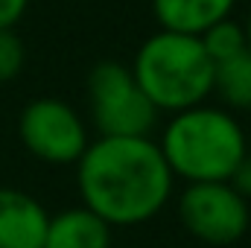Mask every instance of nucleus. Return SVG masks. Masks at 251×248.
Returning a JSON list of instances; mask_svg holds the SVG:
<instances>
[{"mask_svg":"<svg viewBox=\"0 0 251 248\" xmlns=\"http://www.w3.org/2000/svg\"><path fill=\"white\" fill-rule=\"evenodd\" d=\"M173 181L152 137H100L76 161L82 204L111 228L155 219L173 198Z\"/></svg>","mask_w":251,"mask_h":248,"instance_id":"1","label":"nucleus"},{"mask_svg":"<svg viewBox=\"0 0 251 248\" xmlns=\"http://www.w3.org/2000/svg\"><path fill=\"white\" fill-rule=\"evenodd\" d=\"M155 143L173 178L184 184L228 181L246 161V128L237 114L207 102L170 114Z\"/></svg>","mask_w":251,"mask_h":248,"instance_id":"2","label":"nucleus"},{"mask_svg":"<svg viewBox=\"0 0 251 248\" xmlns=\"http://www.w3.org/2000/svg\"><path fill=\"white\" fill-rule=\"evenodd\" d=\"M128 70L149 102L167 114L201 105L213 94L216 64L204 53L199 35L158 29L140 44Z\"/></svg>","mask_w":251,"mask_h":248,"instance_id":"3","label":"nucleus"},{"mask_svg":"<svg viewBox=\"0 0 251 248\" xmlns=\"http://www.w3.org/2000/svg\"><path fill=\"white\" fill-rule=\"evenodd\" d=\"M88 105L100 137H149L161 114L120 62H100L91 70Z\"/></svg>","mask_w":251,"mask_h":248,"instance_id":"4","label":"nucleus"},{"mask_svg":"<svg viewBox=\"0 0 251 248\" xmlns=\"http://www.w3.org/2000/svg\"><path fill=\"white\" fill-rule=\"evenodd\" d=\"M18 134L24 149L53 167H70L88 149V125L79 111L56 97H41L26 102L18 117Z\"/></svg>","mask_w":251,"mask_h":248,"instance_id":"5","label":"nucleus"},{"mask_svg":"<svg viewBox=\"0 0 251 248\" xmlns=\"http://www.w3.org/2000/svg\"><path fill=\"white\" fill-rule=\"evenodd\" d=\"M178 219L199 243L222 248L246 237L251 207L228 181H204L184 187L178 196Z\"/></svg>","mask_w":251,"mask_h":248,"instance_id":"6","label":"nucleus"},{"mask_svg":"<svg viewBox=\"0 0 251 248\" xmlns=\"http://www.w3.org/2000/svg\"><path fill=\"white\" fill-rule=\"evenodd\" d=\"M50 213L44 204L12 187H0V248H41Z\"/></svg>","mask_w":251,"mask_h":248,"instance_id":"7","label":"nucleus"},{"mask_svg":"<svg viewBox=\"0 0 251 248\" xmlns=\"http://www.w3.org/2000/svg\"><path fill=\"white\" fill-rule=\"evenodd\" d=\"M41 248H111V225L85 204L50 216Z\"/></svg>","mask_w":251,"mask_h":248,"instance_id":"8","label":"nucleus"},{"mask_svg":"<svg viewBox=\"0 0 251 248\" xmlns=\"http://www.w3.org/2000/svg\"><path fill=\"white\" fill-rule=\"evenodd\" d=\"M237 0H152L155 21L161 29L201 35L207 26L231 18Z\"/></svg>","mask_w":251,"mask_h":248,"instance_id":"9","label":"nucleus"},{"mask_svg":"<svg viewBox=\"0 0 251 248\" xmlns=\"http://www.w3.org/2000/svg\"><path fill=\"white\" fill-rule=\"evenodd\" d=\"M213 94L231 114H251V53H240L213 70Z\"/></svg>","mask_w":251,"mask_h":248,"instance_id":"10","label":"nucleus"},{"mask_svg":"<svg viewBox=\"0 0 251 248\" xmlns=\"http://www.w3.org/2000/svg\"><path fill=\"white\" fill-rule=\"evenodd\" d=\"M204 53L210 56V62L219 64V62H228L240 53H246V32H243V24H237L234 18H225L213 26H207L201 35H199Z\"/></svg>","mask_w":251,"mask_h":248,"instance_id":"11","label":"nucleus"},{"mask_svg":"<svg viewBox=\"0 0 251 248\" xmlns=\"http://www.w3.org/2000/svg\"><path fill=\"white\" fill-rule=\"evenodd\" d=\"M26 62V50L21 35L15 32V26H3L0 29V82H12Z\"/></svg>","mask_w":251,"mask_h":248,"instance_id":"12","label":"nucleus"},{"mask_svg":"<svg viewBox=\"0 0 251 248\" xmlns=\"http://www.w3.org/2000/svg\"><path fill=\"white\" fill-rule=\"evenodd\" d=\"M26 6H29V0H0V29L3 26H15L24 18Z\"/></svg>","mask_w":251,"mask_h":248,"instance_id":"13","label":"nucleus"},{"mask_svg":"<svg viewBox=\"0 0 251 248\" xmlns=\"http://www.w3.org/2000/svg\"><path fill=\"white\" fill-rule=\"evenodd\" d=\"M228 184L234 187V190H237L246 201H251V161H249V158L237 167V173L228 178Z\"/></svg>","mask_w":251,"mask_h":248,"instance_id":"14","label":"nucleus"},{"mask_svg":"<svg viewBox=\"0 0 251 248\" xmlns=\"http://www.w3.org/2000/svg\"><path fill=\"white\" fill-rule=\"evenodd\" d=\"M243 32H246V47H249V53H251V12H249V18H246V24H243Z\"/></svg>","mask_w":251,"mask_h":248,"instance_id":"15","label":"nucleus"},{"mask_svg":"<svg viewBox=\"0 0 251 248\" xmlns=\"http://www.w3.org/2000/svg\"><path fill=\"white\" fill-rule=\"evenodd\" d=\"M246 158L251 161V128L246 131Z\"/></svg>","mask_w":251,"mask_h":248,"instance_id":"16","label":"nucleus"}]
</instances>
